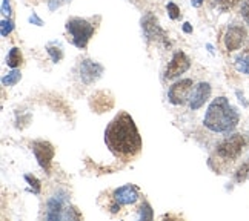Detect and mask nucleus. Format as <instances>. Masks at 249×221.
<instances>
[{"instance_id": "1", "label": "nucleus", "mask_w": 249, "mask_h": 221, "mask_svg": "<svg viewBox=\"0 0 249 221\" xmlns=\"http://www.w3.org/2000/svg\"><path fill=\"white\" fill-rule=\"evenodd\" d=\"M105 143L114 157L122 161H131L142 151V137L128 112H120L111 120L105 131Z\"/></svg>"}, {"instance_id": "2", "label": "nucleus", "mask_w": 249, "mask_h": 221, "mask_svg": "<svg viewBox=\"0 0 249 221\" xmlns=\"http://www.w3.org/2000/svg\"><path fill=\"white\" fill-rule=\"evenodd\" d=\"M238 121H240V115L223 95L211 102L203 119L205 128L215 134L232 132L237 128Z\"/></svg>"}, {"instance_id": "3", "label": "nucleus", "mask_w": 249, "mask_h": 221, "mask_svg": "<svg viewBox=\"0 0 249 221\" xmlns=\"http://www.w3.org/2000/svg\"><path fill=\"white\" fill-rule=\"evenodd\" d=\"M66 31H68L71 42L75 48L79 50H85L88 46V42L91 40V37L94 35V25L91 22H88L86 18H80V17H72L70 18L65 25Z\"/></svg>"}, {"instance_id": "4", "label": "nucleus", "mask_w": 249, "mask_h": 221, "mask_svg": "<svg viewBox=\"0 0 249 221\" xmlns=\"http://www.w3.org/2000/svg\"><path fill=\"white\" fill-rule=\"evenodd\" d=\"M248 145V137L243 134H232L222 140L215 148V155L223 161H232L240 157Z\"/></svg>"}, {"instance_id": "5", "label": "nucleus", "mask_w": 249, "mask_h": 221, "mask_svg": "<svg viewBox=\"0 0 249 221\" xmlns=\"http://www.w3.org/2000/svg\"><path fill=\"white\" fill-rule=\"evenodd\" d=\"M31 151L34 153V157L39 163V166L50 174L51 170V165H53V160H54V146L51 145L50 141H45V140H36L31 143Z\"/></svg>"}, {"instance_id": "6", "label": "nucleus", "mask_w": 249, "mask_h": 221, "mask_svg": "<svg viewBox=\"0 0 249 221\" xmlns=\"http://www.w3.org/2000/svg\"><path fill=\"white\" fill-rule=\"evenodd\" d=\"M193 80L191 79H181L176 83L171 85V88L168 91V100L172 103L174 106H181L189 102L191 99V92H193Z\"/></svg>"}, {"instance_id": "7", "label": "nucleus", "mask_w": 249, "mask_h": 221, "mask_svg": "<svg viewBox=\"0 0 249 221\" xmlns=\"http://www.w3.org/2000/svg\"><path fill=\"white\" fill-rule=\"evenodd\" d=\"M142 30H143V34L148 38V40H157V42H163L166 46L169 45L168 42V35L166 33L163 31V28H161L157 22V17L152 14V13H146L145 16L142 17Z\"/></svg>"}, {"instance_id": "8", "label": "nucleus", "mask_w": 249, "mask_h": 221, "mask_svg": "<svg viewBox=\"0 0 249 221\" xmlns=\"http://www.w3.org/2000/svg\"><path fill=\"white\" fill-rule=\"evenodd\" d=\"M68 207V195L65 192H57L46 201V220H65V210Z\"/></svg>"}, {"instance_id": "9", "label": "nucleus", "mask_w": 249, "mask_h": 221, "mask_svg": "<svg viewBox=\"0 0 249 221\" xmlns=\"http://www.w3.org/2000/svg\"><path fill=\"white\" fill-rule=\"evenodd\" d=\"M189 68H191L189 57L183 51H176L174 55H172L171 62L166 66L165 79L166 80H174V79H177V77H180L181 74H185Z\"/></svg>"}, {"instance_id": "10", "label": "nucleus", "mask_w": 249, "mask_h": 221, "mask_svg": "<svg viewBox=\"0 0 249 221\" xmlns=\"http://www.w3.org/2000/svg\"><path fill=\"white\" fill-rule=\"evenodd\" d=\"M103 74V66L94 60L85 59L82 60L80 66H79V75L80 80L85 85H92L97 82Z\"/></svg>"}, {"instance_id": "11", "label": "nucleus", "mask_w": 249, "mask_h": 221, "mask_svg": "<svg viewBox=\"0 0 249 221\" xmlns=\"http://www.w3.org/2000/svg\"><path fill=\"white\" fill-rule=\"evenodd\" d=\"M245 38H246V30H245V28L240 26V25H231L226 30V34H225V38H223L226 51L232 52V51L240 50L243 42H245Z\"/></svg>"}, {"instance_id": "12", "label": "nucleus", "mask_w": 249, "mask_h": 221, "mask_svg": "<svg viewBox=\"0 0 249 221\" xmlns=\"http://www.w3.org/2000/svg\"><path fill=\"white\" fill-rule=\"evenodd\" d=\"M140 198V190L134 185H124L122 187H117L112 192V200H116L122 206L136 204Z\"/></svg>"}, {"instance_id": "13", "label": "nucleus", "mask_w": 249, "mask_h": 221, "mask_svg": "<svg viewBox=\"0 0 249 221\" xmlns=\"http://www.w3.org/2000/svg\"><path fill=\"white\" fill-rule=\"evenodd\" d=\"M211 91H213V88H211V85L208 82H200L194 88L193 95H191V99H189L191 111H197V109L202 108L203 104L209 100Z\"/></svg>"}, {"instance_id": "14", "label": "nucleus", "mask_w": 249, "mask_h": 221, "mask_svg": "<svg viewBox=\"0 0 249 221\" xmlns=\"http://www.w3.org/2000/svg\"><path fill=\"white\" fill-rule=\"evenodd\" d=\"M22 62H23V55H22L20 50H18V48H11V51H9L6 55V65L11 69H17L18 66L22 65Z\"/></svg>"}, {"instance_id": "15", "label": "nucleus", "mask_w": 249, "mask_h": 221, "mask_svg": "<svg viewBox=\"0 0 249 221\" xmlns=\"http://www.w3.org/2000/svg\"><path fill=\"white\" fill-rule=\"evenodd\" d=\"M235 69L238 72L249 75V48L235 59Z\"/></svg>"}, {"instance_id": "16", "label": "nucleus", "mask_w": 249, "mask_h": 221, "mask_svg": "<svg viewBox=\"0 0 249 221\" xmlns=\"http://www.w3.org/2000/svg\"><path fill=\"white\" fill-rule=\"evenodd\" d=\"M46 51L48 54H50L51 57V60L54 63H59L62 59H63V50H62V46L60 45H57V43H50L46 46Z\"/></svg>"}, {"instance_id": "17", "label": "nucleus", "mask_w": 249, "mask_h": 221, "mask_svg": "<svg viewBox=\"0 0 249 221\" xmlns=\"http://www.w3.org/2000/svg\"><path fill=\"white\" fill-rule=\"evenodd\" d=\"M20 79H22V72L18 71V69H13L11 72H8L5 77H2V85L3 86H14V85H17L18 82H20Z\"/></svg>"}, {"instance_id": "18", "label": "nucleus", "mask_w": 249, "mask_h": 221, "mask_svg": "<svg viewBox=\"0 0 249 221\" xmlns=\"http://www.w3.org/2000/svg\"><path fill=\"white\" fill-rule=\"evenodd\" d=\"M139 218L143 220V221H149L154 218V214H152V209H151V204L148 201H143L142 206L139 207Z\"/></svg>"}, {"instance_id": "19", "label": "nucleus", "mask_w": 249, "mask_h": 221, "mask_svg": "<svg viewBox=\"0 0 249 221\" xmlns=\"http://www.w3.org/2000/svg\"><path fill=\"white\" fill-rule=\"evenodd\" d=\"M25 181H26L28 185H30L31 190H33V194L39 195L40 192H42V185H40V180L37 178V177H34V175H31V174H26V175H25Z\"/></svg>"}, {"instance_id": "20", "label": "nucleus", "mask_w": 249, "mask_h": 221, "mask_svg": "<svg viewBox=\"0 0 249 221\" xmlns=\"http://www.w3.org/2000/svg\"><path fill=\"white\" fill-rule=\"evenodd\" d=\"M13 30H14V23L11 18L9 17L2 18V22H0V33H2V37H8L13 33Z\"/></svg>"}, {"instance_id": "21", "label": "nucleus", "mask_w": 249, "mask_h": 221, "mask_svg": "<svg viewBox=\"0 0 249 221\" xmlns=\"http://www.w3.org/2000/svg\"><path fill=\"white\" fill-rule=\"evenodd\" d=\"M248 175H249V161L243 163V165L237 169V172H235V181H237V183H243Z\"/></svg>"}, {"instance_id": "22", "label": "nucleus", "mask_w": 249, "mask_h": 221, "mask_svg": "<svg viewBox=\"0 0 249 221\" xmlns=\"http://www.w3.org/2000/svg\"><path fill=\"white\" fill-rule=\"evenodd\" d=\"M166 11H168V16H169L171 20H178V18L181 17L180 8L174 2H168L166 3Z\"/></svg>"}, {"instance_id": "23", "label": "nucleus", "mask_w": 249, "mask_h": 221, "mask_svg": "<svg viewBox=\"0 0 249 221\" xmlns=\"http://www.w3.org/2000/svg\"><path fill=\"white\" fill-rule=\"evenodd\" d=\"M240 2H242V0H217V5H218L220 9H222V11H228V9L234 8Z\"/></svg>"}, {"instance_id": "24", "label": "nucleus", "mask_w": 249, "mask_h": 221, "mask_svg": "<svg viewBox=\"0 0 249 221\" xmlns=\"http://www.w3.org/2000/svg\"><path fill=\"white\" fill-rule=\"evenodd\" d=\"M71 0H46V5L50 8V11H55V9L62 8L63 5L70 3Z\"/></svg>"}, {"instance_id": "25", "label": "nucleus", "mask_w": 249, "mask_h": 221, "mask_svg": "<svg viewBox=\"0 0 249 221\" xmlns=\"http://www.w3.org/2000/svg\"><path fill=\"white\" fill-rule=\"evenodd\" d=\"M240 14L243 17V20L249 25V0H245V2H243L242 9H240Z\"/></svg>"}, {"instance_id": "26", "label": "nucleus", "mask_w": 249, "mask_h": 221, "mask_svg": "<svg viewBox=\"0 0 249 221\" xmlns=\"http://www.w3.org/2000/svg\"><path fill=\"white\" fill-rule=\"evenodd\" d=\"M2 14L5 17L11 16V5H9V0H2Z\"/></svg>"}, {"instance_id": "27", "label": "nucleus", "mask_w": 249, "mask_h": 221, "mask_svg": "<svg viewBox=\"0 0 249 221\" xmlns=\"http://www.w3.org/2000/svg\"><path fill=\"white\" fill-rule=\"evenodd\" d=\"M30 23H33V25H36V26H42L43 25V20L42 18L37 16L36 13H33L31 14V17H30Z\"/></svg>"}, {"instance_id": "28", "label": "nucleus", "mask_w": 249, "mask_h": 221, "mask_svg": "<svg viewBox=\"0 0 249 221\" xmlns=\"http://www.w3.org/2000/svg\"><path fill=\"white\" fill-rule=\"evenodd\" d=\"M120 206H122V204H119L116 200H112V203H111V206H109L111 214H117L119 210H120Z\"/></svg>"}, {"instance_id": "29", "label": "nucleus", "mask_w": 249, "mask_h": 221, "mask_svg": "<svg viewBox=\"0 0 249 221\" xmlns=\"http://www.w3.org/2000/svg\"><path fill=\"white\" fill-rule=\"evenodd\" d=\"M183 31H185L186 34H191V33H193V26H191V23H188V22L183 23Z\"/></svg>"}, {"instance_id": "30", "label": "nucleus", "mask_w": 249, "mask_h": 221, "mask_svg": "<svg viewBox=\"0 0 249 221\" xmlns=\"http://www.w3.org/2000/svg\"><path fill=\"white\" fill-rule=\"evenodd\" d=\"M191 5H193L194 8H200L203 5V0H191Z\"/></svg>"}, {"instance_id": "31", "label": "nucleus", "mask_w": 249, "mask_h": 221, "mask_svg": "<svg viewBox=\"0 0 249 221\" xmlns=\"http://www.w3.org/2000/svg\"><path fill=\"white\" fill-rule=\"evenodd\" d=\"M237 97H238V100H240L243 104H245V106H248V102L245 100V97H243V94L240 92V91H237Z\"/></svg>"}]
</instances>
